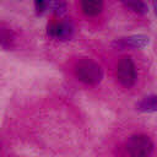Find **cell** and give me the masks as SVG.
<instances>
[{
  "mask_svg": "<svg viewBox=\"0 0 157 157\" xmlns=\"http://www.w3.org/2000/svg\"><path fill=\"white\" fill-rule=\"evenodd\" d=\"M75 75L86 85H97L103 78V70L93 60L82 59L75 65Z\"/></svg>",
  "mask_w": 157,
  "mask_h": 157,
  "instance_id": "1",
  "label": "cell"
},
{
  "mask_svg": "<svg viewBox=\"0 0 157 157\" xmlns=\"http://www.w3.org/2000/svg\"><path fill=\"white\" fill-rule=\"evenodd\" d=\"M126 152L134 157L148 156L152 153L153 142L147 135H132L126 142Z\"/></svg>",
  "mask_w": 157,
  "mask_h": 157,
  "instance_id": "2",
  "label": "cell"
},
{
  "mask_svg": "<svg viewBox=\"0 0 157 157\" xmlns=\"http://www.w3.org/2000/svg\"><path fill=\"white\" fill-rule=\"evenodd\" d=\"M117 77L118 81L125 87H131L135 83L136 70L135 64L130 56H124L119 60L117 65Z\"/></svg>",
  "mask_w": 157,
  "mask_h": 157,
  "instance_id": "3",
  "label": "cell"
},
{
  "mask_svg": "<svg viewBox=\"0 0 157 157\" xmlns=\"http://www.w3.org/2000/svg\"><path fill=\"white\" fill-rule=\"evenodd\" d=\"M74 34V25L70 20L60 21L59 23H52L48 26V36L59 40H69Z\"/></svg>",
  "mask_w": 157,
  "mask_h": 157,
  "instance_id": "4",
  "label": "cell"
},
{
  "mask_svg": "<svg viewBox=\"0 0 157 157\" xmlns=\"http://www.w3.org/2000/svg\"><path fill=\"white\" fill-rule=\"evenodd\" d=\"M150 39L145 34H134L125 38H119L113 42V45L117 49H124V48H144L148 44Z\"/></svg>",
  "mask_w": 157,
  "mask_h": 157,
  "instance_id": "5",
  "label": "cell"
},
{
  "mask_svg": "<svg viewBox=\"0 0 157 157\" xmlns=\"http://www.w3.org/2000/svg\"><path fill=\"white\" fill-rule=\"evenodd\" d=\"M81 9L85 15L93 17L102 12L103 1L102 0H81Z\"/></svg>",
  "mask_w": 157,
  "mask_h": 157,
  "instance_id": "6",
  "label": "cell"
},
{
  "mask_svg": "<svg viewBox=\"0 0 157 157\" xmlns=\"http://www.w3.org/2000/svg\"><path fill=\"white\" fill-rule=\"evenodd\" d=\"M136 109L142 113H155L157 112V94H150L144 97L136 103Z\"/></svg>",
  "mask_w": 157,
  "mask_h": 157,
  "instance_id": "7",
  "label": "cell"
},
{
  "mask_svg": "<svg viewBox=\"0 0 157 157\" xmlns=\"http://www.w3.org/2000/svg\"><path fill=\"white\" fill-rule=\"evenodd\" d=\"M121 1L126 7H129L131 11L139 15H145L147 12V5L145 4L144 0H121Z\"/></svg>",
  "mask_w": 157,
  "mask_h": 157,
  "instance_id": "8",
  "label": "cell"
},
{
  "mask_svg": "<svg viewBox=\"0 0 157 157\" xmlns=\"http://www.w3.org/2000/svg\"><path fill=\"white\" fill-rule=\"evenodd\" d=\"M52 7H53L54 13L58 17H61V16L65 15V12L67 10V4H66L65 0H54L52 2Z\"/></svg>",
  "mask_w": 157,
  "mask_h": 157,
  "instance_id": "9",
  "label": "cell"
},
{
  "mask_svg": "<svg viewBox=\"0 0 157 157\" xmlns=\"http://www.w3.org/2000/svg\"><path fill=\"white\" fill-rule=\"evenodd\" d=\"M12 34H11V31H6V28H2L1 29V45L2 48H10L11 47V43H12Z\"/></svg>",
  "mask_w": 157,
  "mask_h": 157,
  "instance_id": "10",
  "label": "cell"
},
{
  "mask_svg": "<svg viewBox=\"0 0 157 157\" xmlns=\"http://www.w3.org/2000/svg\"><path fill=\"white\" fill-rule=\"evenodd\" d=\"M47 7V1L45 0H34V9L37 15H43Z\"/></svg>",
  "mask_w": 157,
  "mask_h": 157,
  "instance_id": "11",
  "label": "cell"
},
{
  "mask_svg": "<svg viewBox=\"0 0 157 157\" xmlns=\"http://www.w3.org/2000/svg\"><path fill=\"white\" fill-rule=\"evenodd\" d=\"M153 9H155V12H156V15H157V0L153 1Z\"/></svg>",
  "mask_w": 157,
  "mask_h": 157,
  "instance_id": "12",
  "label": "cell"
},
{
  "mask_svg": "<svg viewBox=\"0 0 157 157\" xmlns=\"http://www.w3.org/2000/svg\"><path fill=\"white\" fill-rule=\"evenodd\" d=\"M45 1H47V2H48V4H52V2H53V1H54V0H45Z\"/></svg>",
  "mask_w": 157,
  "mask_h": 157,
  "instance_id": "13",
  "label": "cell"
}]
</instances>
